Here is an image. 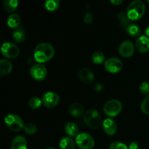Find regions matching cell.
<instances>
[{
  "mask_svg": "<svg viewBox=\"0 0 149 149\" xmlns=\"http://www.w3.org/2000/svg\"><path fill=\"white\" fill-rule=\"evenodd\" d=\"M13 37L14 40L17 43H22L26 39V33L24 30L21 28H17L13 33Z\"/></svg>",
  "mask_w": 149,
  "mask_h": 149,
  "instance_id": "cell-21",
  "label": "cell"
},
{
  "mask_svg": "<svg viewBox=\"0 0 149 149\" xmlns=\"http://www.w3.org/2000/svg\"><path fill=\"white\" fill-rule=\"evenodd\" d=\"M13 70V64L10 61L5 59L0 61V75L4 76L10 74Z\"/></svg>",
  "mask_w": 149,
  "mask_h": 149,
  "instance_id": "cell-17",
  "label": "cell"
},
{
  "mask_svg": "<svg viewBox=\"0 0 149 149\" xmlns=\"http://www.w3.org/2000/svg\"><path fill=\"white\" fill-rule=\"evenodd\" d=\"M55 55V48L51 44L43 42L36 45L33 52V58L38 63L50 61Z\"/></svg>",
  "mask_w": 149,
  "mask_h": 149,
  "instance_id": "cell-1",
  "label": "cell"
},
{
  "mask_svg": "<svg viewBox=\"0 0 149 149\" xmlns=\"http://www.w3.org/2000/svg\"><path fill=\"white\" fill-rule=\"evenodd\" d=\"M60 6L59 0H47L45 2V7L47 10L54 12L58 9Z\"/></svg>",
  "mask_w": 149,
  "mask_h": 149,
  "instance_id": "cell-25",
  "label": "cell"
},
{
  "mask_svg": "<svg viewBox=\"0 0 149 149\" xmlns=\"http://www.w3.org/2000/svg\"><path fill=\"white\" fill-rule=\"evenodd\" d=\"M110 1L112 4H115V5H119V4H122L123 2V0H111Z\"/></svg>",
  "mask_w": 149,
  "mask_h": 149,
  "instance_id": "cell-34",
  "label": "cell"
},
{
  "mask_svg": "<svg viewBox=\"0 0 149 149\" xmlns=\"http://www.w3.org/2000/svg\"><path fill=\"white\" fill-rule=\"evenodd\" d=\"M93 18H94V15L92 13H87L84 16V21L87 24H90L93 22Z\"/></svg>",
  "mask_w": 149,
  "mask_h": 149,
  "instance_id": "cell-32",
  "label": "cell"
},
{
  "mask_svg": "<svg viewBox=\"0 0 149 149\" xmlns=\"http://www.w3.org/2000/svg\"><path fill=\"white\" fill-rule=\"evenodd\" d=\"M60 149H75V142L70 137H64L59 143Z\"/></svg>",
  "mask_w": 149,
  "mask_h": 149,
  "instance_id": "cell-19",
  "label": "cell"
},
{
  "mask_svg": "<svg viewBox=\"0 0 149 149\" xmlns=\"http://www.w3.org/2000/svg\"><path fill=\"white\" fill-rule=\"evenodd\" d=\"M83 119L84 123L92 129H97L103 123L100 113L95 109H89L85 111Z\"/></svg>",
  "mask_w": 149,
  "mask_h": 149,
  "instance_id": "cell-3",
  "label": "cell"
},
{
  "mask_svg": "<svg viewBox=\"0 0 149 149\" xmlns=\"http://www.w3.org/2000/svg\"><path fill=\"white\" fill-rule=\"evenodd\" d=\"M92 59L95 64H101L105 61V55L102 52L97 51L93 54Z\"/></svg>",
  "mask_w": 149,
  "mask_h": 149,
  "instance_id": "cell-26",
  "label": "cell"
},
{
  "mask_svg": "<svg viewBox=\"0 0 149 149\" xmlns=\"http://www.w3.org/2000/svg\"><path fill=\"white\" fill-rule=\"evenodd\" d=\"M128 149H139V145L136 142H132L129 145Z\"/></svg>",
  "mask_w": 149,
  "mask_h": 149,
  "instance_id": "cell-33",
  "label": "cell"
},
{
  "mask_svg": "<svg viewBox=\"0 0 149 149\" xmlns=\"http://www.w3.org/2000/svg\"><path fill=\"white\" fill-rule=\"evenodd\" d=\"M60 97L55 92H47L42 97V104L47 108H53L58 104Z\"/></svg>",
  "mask_w": 149,
  "mask_h": 149,
  "instance_id": "cell-9",
  "label": "cell"
},
{
  "mask_svg": "<svg viewBox=\"0 0 149 149\" xmlns=\"http://www.w3.org/2000/svg\"><path fill=\"white\" fill-rule=\"evenodd\" d=\"M122 109V104L119 100L112 99L105 103L103 106V111L110 117L116 116L121 112Z\"/></svg>",
  "mask_w": 149,
  "mask_h": 149,
  "instance_id": "cell-5",
  "label": "cell"
},
{
  "mask_svg": "<svg viewBox=\"0 0 149 149\" xmlns=\"http://www.w3.org/2000/svg\"><path fill=\"white\" fill-rule=\"evenodd\" d=\"M141 111L146 114L149 115V95L144 98L141 103Z\"/></svg>",
  "mask_w": 149,
  "mask_h": 149,
  "instance_id": "cell-29",
  "label": "cell"
},
{
  "mask_svg": "<svg viewBox=\"0 0 149 149\" xmlns=\"http://www.w3.org/2000/svg\"><path fill=\"white\" fill-rule=\"evenodd\" d=\"M135 47L138 52L146 53L149 50V38L146 36H141L135 42Z\"/></svg>",
  "mask_w": 149,
  "mask_h": 149,
  "instance_id": "cell-13",
  "label": "cell"
},
{
  "mask_svg": "<svg viewBox=\"0 0 149 149\" xmlns=\"http://www.w3.org/2000/svg\"><path fill=\"white\" fill-rule=\"evenodd\" d=\"M69 112L74 117H80L84 114V108L81 103H74L70 106Z\"/></svg>",
  "mask_w": 149,
  "mask_h": 149,
  "instance_id": "cell-15",
  "label": "cell"
},
{
  "mask_svg": "<svg viewBox=\"0 0 149 149\" xmlns=\"http://www.w3.org/2000/svg\"><path fill=\"white\" fill-rule=\"evenodd\" d=\"M20 17L17 13H13L7 18V25L12 29H17L20 23Z\"/></svg>",
  "mask_w": 149,
  "mask_h": 149,
  "instance_id": "cell-20",
  "label": "cell"
},
{
  "mask_svg": "<svg viewBox=\"0 0 149 149\" xmlns=\"http://www.w3.org/2000/svg\"><path fill=\"white\" fill-rule=\"evenodd\" d=\"M145 33H146V36H148V37L149 38V26L146 28V31H145Z\"/></svg>",
  "mask_w": 149,
  "mask_h": 149,
  "instance_id": "cell-35",
  "label": "cell"
},
{
  "mask_svg": "<svg viewBox=\"0 0 149 149\" xmlns=\"http://www.w3.org/2000/svg\"><path fill=\"white\" fill-rule=\"evenodd\" d=\"M23 130H24V132H26L27 135H34L36 132V126L33 123H26V125L23 127Z\"/></svg>",
  "mask_w": 149,
  "mask_h": 149,
  "instance_id": "cell-27",
  "label": "cell"
},
{
  "mask_svg": "<svg viewBox=\"0 0 149 149\" xmlns=\"http://www.w3.org/2000/svg\"><path fill=\"white\" fill-rule=\"evenodd\" d=\"M146 12V6L143 1L135 0L132 1L127 8V15L131 20H138L143 16Z\"/></svg>",
  "mask_w": 149,
  "mask_h": 149,
  "instance_id": "cell-2",
  "label": "cell"
},
{
  "mask_svg": "<svg viewBox=\"0 0 149 149\" xmlns=\"http://www.w3.org/2000/svg\"><path fill=\"white\" fill-rule=\"evenodd\" d=\"M103 128L104 132L107 134L108 135H115L117 131V125L116 122L113 119L111 118H107L103 122Z\"/></svg>",
  "mask_w": 149,
  "mask_h": 149,
  "instance_id": "cell-12",
  "label": "cell"
},
{
  "mask_svg": "<svg viewBox=\"0 0 149 149\" xmlns=\"http://www.w3.org/2000/svg\"><path fill=\"white\" fill-rule=\"evenodd\" d=\"M30 74L32 78L36 81L45 79L47 74V68L42 63H36L32 65L30 68Z\"/></svg>",
  "mask_w": 149,
  "mask_h": 149,
  "instance_id": "cell-8",
  "label": "cell"
},
{
  "mask_svg": "<svg viewBox=\"0 0 149 149\" xmlns=\"http://www.w3.org/2000/svg\"><path fill=\"white\" fill-rule=\"evenodd\" d=\"M140 91L143 94H148L149 93V83L147 81H143L140 85Z\"/></svg>",
  "mask_w": 149,
  "mask_h": 149,
  "instance_id": "cell-31",
  "label": "cell"
},
{
  "mask_svg": "<svg viewBox=\"0 0 149 149\" xmlns=\"http://www.w3.org/2000/svg\"><path fill=\"white\" fill-rule=\"evenodd\" d=\"M109 149H128V147L123 143L113 142L110 145Z\"/></svg>",
  "mask_w": 149,
  "mask_h": 149,
  "instance_id": "cell-30",
  "label": "cell"
},
{
  "mask_svg": "<svg viewBox=\"0 0 149 149\" xmlns=\"http://www.w3.org/2000/svg\"><path fill=\"white\" fill-rule=\"evenodd\" d=\"M76 144L80 149H93L95 146V141L90 134L81 132L76 137Z\"/></svg>",
  "mask_w": 149,
  "mask_h": 149,
  "instance_id": "cell-6",
  "label": "cell"
},
{
  "mask_svg": "<svg viewBox=\"0 0 149 149\" xmlns=\"http://www.w3.org/2000/svg\"><path fill=\"white\" fill-rule=\"evenodd\" d=\"M11 149H27V142L24 137L17 135L13 139Z\"/></svg>",
  "mask_w": 149,
  "mask_h": 149,
  "instance_id": "cell-16",
  "label": "cell"
},
{
  "mask_svg": "<svg viewBox=\"0 0 149 149\" xmlns=\"http://www.w3.org/2000/svg\"><path fill=\"white\" fill-rule=\"evenodd\" d=\"M148 2H149V0H148Z\"/></svg>",
  "mask_w": 149,
  "mask_h": 149,
  "instance_id": "cell-37",
  "label": "cell"
},
{
  "mask_svg": "<svg viewBox=\"0 0 149 149\" xmlns=\"http://www.w3.org/2000/svg\"><path fill=\"white\" fill-rule=\"evenodd\" d=\"M65 132L70 137L77 136L79 133V127L74 122H67L65 126Z\"/></svg>",
  "mask_w": 149,
  "mask_h": 149,
  "instance_id": "cell-18",
  "label": "cell"
},
{
  "mask_svg": "<svg viewBox=\"0 0 149 149\" xmlns=\"http://www.w3.org/2000/svg\"><path fill=\"white\" fill-rule=\"evenodd\" d=\"M4 122L7 127L12 131L14 132H18L21 130L24 127L23 121L18 115L14 114V113H10L7 114L4 117Z\"/></svg>",
  "mask_w": 149,
  "mask_h": 149,
  "instance_id": "cell-4",
  "label": "cell"
},
{
  "mask_svg": "<svg viewBox=\"0 0 149 149\" xmlns=\"http://www.w3.org/2000/svg\"><path fill=\"white\" fill-rule=\"evenodd\" d=\"M104 66L109 72L117 73L122 70L123 63L118 58H108L104 62Z\"/></svg>",
  "mask_w": 149,
  "mask_h": 149,
  "instance_id": "cell-10",
  "label": "cell"
},
{
  "mask_svg": "<svg viewBox=\"0 0 149 149\" xmlns=\"http://www.w3.org/2000/svg\"><path fill=\"white\" fill-rule=\"evenodd\" d=\"M118 17H119V20L120 22L121 26L125 30L127 29L128 26L132 23V20L127 17V13H124V12H120L118 14Z\"/></svg>",
  "mask_w": 149,
  "mask_h": 149,
  "instance_id": "cell-23",
  "label": "cell"
},
{
  "mask_svg": "<svg viewBox=\"0 0 149 149\" xmlns=\"http://www.w3.org/2000/svg\"><path fill=\"white\" fill-rule=\"evenodd\" d=\"M42 104V100L38 97H32L29 101V106L33 109H39Z\"/></svg>",
  "mask_w": 149,
  "mask_h": 149,
  "instance_id": "cell-28",
  "label": "cell"
},
{
  "mask_svg": "<svg viewBox=\"0 0 149 149\" xmlns=\"http://www.w3.org/2000/svg\"><path fill=\"white\" fill-rule=\"evenodd\" d=\"M80 80L84 84H91L95 79L94 73L87 68H83L79 72Z\"/></svg>",
  "mask_w": 149,
  "mask_h": 149,
  "instance_id": "cell-14",
  "label": "cell"
},
{
  "mask_svg": "<svg viewBox=\"0 0 149 149\" xmlns=\"http://www.w3.org/2000/svg\"><path fill=\"white\" fill-rule=\"evenodd\" d=\"M135 47L134 44L130 40H125L120 44L119 47V52L122 57L128 58L134 54Z\"/></svg>",
  "mask_w": 149,
  "mask_h": 149,
  "instance_id": "cell-11",
  "label": "cell"
},
{
  "mask_svg": "<svg viewBox=\"0 0 149 149\" xmlns=\"http://www.w3.org/2000/svg\"><path fill=\"white\" fill-rule=\"evenodd\" d=\"M18 6L17 0H4L3 1V7L4 10L9 13L15 11Z\"/></svg>",
  "mask_w": 149,
  "mask_h": 149,
  "instance_id": "cell-22",
  "label": "cell"
},
{
  "mask_svg": "<svg viewBox=\"0 0 149 149\" xmlns=\"http://www.w3.org/2000/svg\"><path fill=\"white\" fill-rule=\"evenodd\" d=\"M1 53L5 58H10V59L15 58L20 52L19 48L17 47V45L13 42H4L1 45Z\"/></svg>",
  "mask_w": 149,
  "mask_h": 149,
  "instance_id": "cell-7",
  "label": "cell"
},
{
  "mask_svg": "<svg viewBox=\"0 0 149 149\" xmlns=\"http://www.w3.org/2000/svg\"><path fill=\"white\" fill-rule=\"evenodd\" d=\"M126 31L130 36H132V37H136V36H140L141 31L138 25L135 24V23H131L126 29Z\"/></svg>",
  "mask_w": 149,
  "mask_h": 149,
  "instance_id": "cell-24",
  "label": "cell"
},
{
  "mask_svg": "<svg viewBox=\"0 0 149 149\" xmlns=\"http://www.w3.org/2000/svg\"><path fill=\"white\" fill-rule=\"evenodd\" d=\"M47 149H55V148H47Z\"/></svg>",
  "mask_w": 149,
  "mask_h": 149,
  "instance_id": "cell-36",
  "label": "cell"
}]
</instances>
